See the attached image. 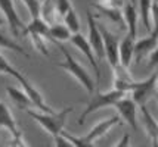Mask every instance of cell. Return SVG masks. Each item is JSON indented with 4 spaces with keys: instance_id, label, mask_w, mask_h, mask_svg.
<instances>
[{
    "instance_id": "cell-1",
    "label": "cell",
    "mask_w": 158,
    "mask_h": 147,
    "mask_svg": "<svg viewBox=\"0 0 158 147\" xmlns=\"http://www.w3.org/2000/svg\"><path fill=\"white\" fill-rule=\"evenodd\" d=\"M120 116L118 115H112L110 118L102 119L101 122H98L96 125L93 126L90 130L89 133L83 137H77V135H73L71 133L65 131V128L61 131V134L67 138V140L71 143V146H76V147H90L95 144V141L99 140L101 137H103L105 134L110 131L112 126H115L117 124H120Z\"/></svg>"
},
{
    "instance_id": "cell-2",
    "label": "cell",
    "mask_w": 158,
    "mask_h": 147,
    "mask_svg": "<svg viewBox=\"0 0 158 147\" xmlns=\"http://www.w3.org/2000/svg\"><path fill=\"white\" fill-rule=\"evenodd\" d=\"M73 112V107H64L61 112H41V110H34L33 107L28 109L27 113L31 119H34L35 122L52 137H56L58 134L65 128V122L68 118V113Z\"/></svg>"
},
{
    "instance_id": "cell-3",
    "label": "cell",
    "mask_w": 158,
    "mask_h": 147,
    "mask_svg": "<svg viewBox=\"0 0 158 147\" xmlns=\"http://www.w3.org/2000/svg\"><path fill=\"white\" fill-rule=\"evenodd\" d=\"M58 46H59L62 55H64V60L58 63V66H61L62 69L65 71V72H68L73 78H76L77 83L81 85L89 94H92L96 87H95L93 78L90 77V74L87 72V69H86L78 60H76V59L73 57V55L67 50V47L62 46V43H58Z\"/></svg>"
},
{
    "instance_id": "cell-4",
    "label": "cell",
    "mask_w": 158,
    "mask_h": 147,
    "mask_svg": "<svg viewBox=\"0 0 158 147\" xmlns=\"http://www.w3.org/2000/svg\"><path fill=\"white\" fill-rule=\"evenodd\" d=\"M124 94H126L124 91L115 90V88L106 91V93H101L99 90H96V88H95V91L90 94L92 97H90V100L87 102V105H86V107H84L81 116L78 118V124H80V125H83V124L86 122V118L89 116L90 113L96 112V110H99V109H103V107L114 106L118 100H120V99L123 97Z\"/></svg>"
},
{
    "instance_id": "cell-5",
    "label": "cell",
    "mask_w": 158,
    "mask_h": 147,
    "mask_svg": "<svg viewBox=\"0 0 158 147\" xmlns=\"http://www.w3.org/2000/svg\"><path fill=\"white\" fill-rule=\"evenodd\" d=\"M157 77H158V72H157V69H155L152 72V75H149L146 79L133 81L131 88H130V93H131L130 97L133 99V102L138 106L146 105V102H148L149 97L154 94L155 87H157Z\"/></svg>"
},
{
    "instance_id": "cell-6",
    "label": "cell",
    "mask_w": 158,
    "mask_h": 147,
    "mask_svg": "<svg viewBox=\"0 0 158 147\" xmlns=\"http://www.w3.org/2000/svg\"><path fill=\"white\" fill-rule=\"evenodd\" d=\"M98 28H99V33L102 35L105 57L110 63L111 69L114 71L115 68L120 66V62H118V43H120V38H118V35L112 34L102 24H98Z\"/></svg>"
},
{
    "instance_id": "cell-7",
    "label": "cell",
    "mask_w": 158,
    "mask_h": 147,
    "mask_svg": "<svg viewBox=\"0 0 158 147\" xmlns=\"http://www.w3.org/2000/svg\"><path fill=\"white\" fill-rule=\"evenodd\" d=\"M0 10L5 15L9 28L12 31V34L19 38L22 35V31L25 28V24L22 22V19L19 18V15L16 12V7L14 5V0H0Z\"/></svg>"
},
{
    "instance_id": "cell-8",
    "label": "cell",
    "mask_w": 158,
    "mask_h": 147,
    "mask_svg": "<svg viewBox=\"0 0 158 147\" xmlns=\"http://www.w3.org/2000/svg\"><path fill=\"white\" fill-rule=\"evenodd\" d=\"M115 110H117L118 116L123 118L133 131L138 130V105L133 102L131 97H127L124 94L123 97L118 100L117 103L114 105Z\"/></svg>"
},
{
    "instance_id": "cell-9",
    "label": "cell",
    "mask_w": 158,
    "mask_h": 147,
    "mask_svg": "<svg viewBox=\"0 0 158 147\" xmlns=\"http://www.w3.org/2000/svg\"><path fill=\"white\" fill-rule=\"evenodd\" d=\"M158 33L157 28H154L149 33L148 37H143L140 40H135L133 44V59H136V63H140L146 59V56L151 53L154 49H157Z\"/></svg>"
},
{
    "instance_id": "cell-10",
    "label": "cell",
    "mask_w": 158,
    "mask_h": 147,
    "mask_svg": "<svg viewBox=\"0 0 158 147\" xmlns=\"http://www.w3.org/2000/svg\"><path fill=\"white\" fill-rule=\"evenodd\" d=\"M87 29H89V37H87V41H89L90 47L93 50L96 60H102L105 57V52H103V41H102V35L99 33L98 28V22L93 18V15L90 10H87Z\"/></svg>"
},
{
    "instance_id": "cell-11",
    "label": "cell",
    "mask_w": 158,
    "mask_h": 147,
    "mask_svg": "<svg viewBox=\"0 0 158 147\" xmlns=\"http://www.w3.org/2000/svg\"><path fill=\"white\" fill-rule=\"evenodd\" d=\"M18 83L21 84V87H22V90L27 93V96L30 97V100H31V103H33V106L34 107H37L39 110H41V112H48V113H50V112H55L50 106L44 102V99H43V96H41V93L37 88H35L34 85L31 84L30 81H28L27 78L24 77L22 74H19L18 75Z\"/></svg>"
},
{
    "instance_id": "cell-12",
    "label": "cell",
    "mask_w": 158,
    "mask_h": 147,
    "mask_svg": "<svg viewBox=\"0 0 158 147\" xmlns=\"http://www.w3.org/2000/svg\"><path fill=\"white\" fill-rule=\"evenodd\" d=\"M69 41L73 43V46L77 47V49L81 52L84 56L87 57V60L90 62V65L93 66V69H95V75H96V83H99V77H101V71H99V65H98V60H96V56H95V53H93V50L90 47L89 41H87V38L81 34V33H74V34H71L69 37Z\"/></svg>"
},
{
    "instance_id": "cell-13",
    "label": "cell",
    "mask_w": 158,
    "mask_h": 147,
    "mask_svg": "<svg viewBox=\"0 0 158 147\" xmlns=\"http://www.w3.org/2000/svg\"><path fill=\"white\" fill-rule=\"evenodd\" d=\"M121 14H123L124 25L127 28V34L131 35L133 38H136L138 24H139V14H138V7L135 5V0H127L124 3Z\"/></svg>"
},
{
    "instance_id": "cell-14",
    "label": "cell",
    "mask_w": 158,
    "mask_h": 147,
    "mask_svg": "<svg viewBox=\"0 0 158 147\" xmlns=\"http://www.w3.org/2000/svg\"><path fill=\"white\" fill-rule=\"evenodd\" d=\"M135 40L136 38L126 34L118 43V62H120V65L123 68H127V69H129L131 60H133V44H135Z\"/></svg>"
},
{
    "instance_id": "cell-15",
    "label": "cell",
    "mask_w": 158,
    "mask_h": 147,
    "mask_svg": "<svg viewBox=\"0 0 158 147\" xmlns=\"http://www.w3.org/2000/svg\"><path fill=\"white\" fill-rule=\"evenodd\" d=\"M140 107V122L143 125V130L146 131L148 137L151 138L152 144L157 146V137H158V124L157 119L152 116V113L148 110L146 105L139 106Z\"/></svg>"
},
{
    "instance_id": "cell-16",
    "label": "cell",
    "mask_w": 158,
    "mask_h": 147,
    "mask_svg": "<svg viewBox=\"0 0 158 147\" xmlns=\"http://www.w3.org/2000/svg\"><path fill=\"white\" fill-rule=\"evenodd\" d=\"M6 94L7 97L10 99V102L14 103L18 109L21 110H25L27 112L28 109L34 107L30 97L27 96V93L22 90V88H18V87H14V85H6Z\"/></svg>"
},
{
    "instance_id": "cell-17",
    "label": "cell",
    "mask_w": 158,
    "mask_h": 147,
    "mask_svg": "<svg viewBox=\"0 0 158 147\" xmlns=\"http://www.w3.org/2000/svg\"><path fill=\"white\" fill-rule=\"evenodd\" d=\"M0 128L7 130L12 137L18 135L21 133L18 125H16V121H15L14 115H12L10 109H9V106L5 102H2V100H0Z\"/></svg>"
},
{
    "instance_id": "cell-18",
    "label": "cell",
    "mask_w": 158,
    "mask_h": 147,
    "mask_svg": "<svg viewBox=\"0 0 158 147\" xmlns=\"http://www.w3.org/2000/svg\"><path fill=\"white\" fill-rule=\"evenodd\" d=\"M49 34L52 38V43H62V41H69V37H71V31H69L64 24H52L49 25Z\"/></svg>"
},
{
    "instance_id": "cell-19",
    "label": "cell",
    "mask_w": 158,
    "mask_h": 147,
    "mask_svg": "<svg viewBox=\"0 0 158 147\" xmlns=\"http://www.w3.org/2000/svg\"><path fill=\"white\" fill-rule=\"evenodd\" d=\"M95 6H96V9L106 19H110L111 22H114L120 28H126L124 19H123V14H121V10H120L118 7H103V6H101V5H98V3H95Z\"/></svg>"
},
{
    "instance_id": "cell-20",
    "label": "cell",
    "mask_w": 158,
    "mask_h": 147,
    "mask_svg": "<svg viewBox=\"0 0 158 147\" xmlns=\"http://www.w3.org/2000/svg\"><path fill=\"white\" fill-rule=\"evenodd\" d=\"M56 16L58 14L55 9V0H44L40 5V18L46 24L52 25V24H55Z\"/></svg>"
},
{
    "instance_id": "cell-21",
    "label": "cell",
    "mask_w": 158,
    "mask_h": 147,
    "mask_svg": "<svg viewBox=\"0 0 158 147\" xmlns=\"http://www.w3.org/2000/svg\"><path fill=\"white\" fill-rule=\"evenodd\" d=\"M151 3L152 0H139V6H138L139 18L142 19V24H143L145 28L148 29L149 33L154 29L151 22Z\"/></svg>"
},
{
    "instance_id": "cell-22",
    "label": "cell",
    "mask_w": 158,
    "mask_h": 147,
    "mask_svg": "<svg viewBox=\"0 0 158 147\" xmlns=\"http://www.w3.org/2000/svg\"><path fill=\"white\" fill-rule=\"evenodd\" d=\"M0 49H6V50H10V52H15L18 55H22L25 57H30L27 55V52L22 49V46H19V43H16L15 40H10L6 34H3L0 31Z\"/></svg>"
},
{
    "instance_id": "cell-23",
    "label": "cell",
    "mask_w": 158,
    "mask_h": 147,
    "mask_svg": "<svg viewBox=\"0 0 158 147\" xmlns=\"http://www.w3.org/2000/svg\"><path fill=\"white\" fill-rule=\"evenodd\" d=\"M62 19H64V25L71 31V34L80 33V19H78V15L74 10V7H71L68 12L62 16Z\"/></svg>"
},
{
    "instance_id": "cell-24",
    "label": "cell",
    "mask_w": 158,
    "mask_h": 147,
    "mask_svg": "<svg viewBox=\"0 0 158 147\" xmlns=\"http://www.w3.org/2000/svg\"><path fill=\"white\" fill-rule=\"evenodd\" d=\"M21 2L25 5L28 14L31 16V19L40 16V5H41L40 0H21Z\"/></svg>"
},
{
    "instance_id": "cell-25",
    "label": "cell",
    "mask_w": 158,
    "mask_h": 147,
    "mask_svg": "<svg viewBox=\"0 0 158 147\" xmlns=\"http://www.w3.org/2000/svg\"><path fill=\"white\" fill-rule=\"evenodd\" d=\"M0 72H2V74H6V75H10L12 78H16L21 74L19 71L15 69L14 66L7 62L6 57H3L2 55H0Z\"/></svg>"
},
{
    "instance_id": "cell-26",
    "label": "cell",
    "mask_w": 158,
    "mask_h": 147,
    "mask_svg": "<svg viewBox=\"0 0 158 147\" xmlns=\"http://www.w3.org/2000/svg\"><path fill=\"white\" fill-rule=\"evenodd\" d=\"M71 7H73V5H71V2H69V0H55L56 14L59 15L61 18L67 14V12H68Z\"/></svg>"
},
{
    "instance_id": "cell-27",
    "label": "cell",
    "mask_w": 158,
    "mask_h": 147,
    "mask_svg": "<svg viewBox=\"0 0 158 147\" xmlns=\"http://www.w3.org/2000/svg\"><path fill=\"white\" fill-rule=\"evenodd\" d=\"M157 21H158V3L157 0H152L151 3V22L154 28H157Z\"/></svg>"
},
{
    "instance_id": "cell-28",
    "label": "cell",
    "mask_w": 158,
    "mask_h": 147,
    "mask_svg": "<svg viewBox=\"0 0 158 147\" xmlns=\"http://www.w3.org/2000/svg\"><path fill=\"white\" fill-rule=\"evenodd\" d=\"M98 5L103 7H120L123 6V2L121 0H99Z\"/></svg>"
},
{
    "instance_id": "cell-29",
    "label": "cell",
    "mask_w": 158,
    "mask_h": 147,
    "mask_svg": "<svg viewBox=\"0 0 158 147\" xmlns=\"http://www.w3.org/2000/svg\"><path fill=\"white\" fill-rule=\"evenodd\" d=\"M53 144L55 146H61V147H71V143L62 134H58L56 137H53Z\"/></svg>"
},
{
    "instance_id": "cell-30",
    "label": "cell",
    "mask_w": 158,
    "mask_h": 147,
    "mask_svg": "<svg viewBox=\"0 0 158 147\" xmlns=\"http://www.w3.org/2000/svg\"><path fill=\"white\" fill-rule=\"evenodd\" d=\"M12 138H14V140L9 143L10 146H28L27 143L24 141V135H22V133H19L18 135H14Z\"/></svg>"
},
{
    "instance_id": "cell-31",
    "label": "cell",
    "mask_w": 158,
    "mask_h": 147,
    "mask_svg": "<svg viewBox=\"0 0 158 147\" xmlns=\"http://www.w3.org/2000/svg\"><path fill=\"white\" fill-rule=\"evenodd\" d=\"M146 57H148V66H151V68L154 66V68H155V66H157V49L152 50Z\"/></svg>"
},
{
    "instance_id": "cell-32",
    "label": "cell",
    "mask_w": 158,
    "mask_h": 147,
    "mask_svg": "<svg viewBox=\"0 0 158 147\" xmlns=\"http://www.w3.org/2000/svg\"><path fill=\"white\" fill-rule=\"evenodd\" d=\"M115 146H117V147L129 146V134L124 133V134H123V138H121V141H117V143H115Z\"/></svg>"
},
{
    "instance_id": "cell-33",
    "label": "cell",
    "mask_w": 158,
    "mask_h": 147,
    "mask_svg": "<svg viewBox=\"0 0 158 147\" xmlns=\"http://www.w3.org/2000/svg\"><path fill=\"white\" fill-rule=\"evenodd\" d=\"M3 24H5V19H2V18H0V25H3Z\"/></svg>"
}]
</instances>
